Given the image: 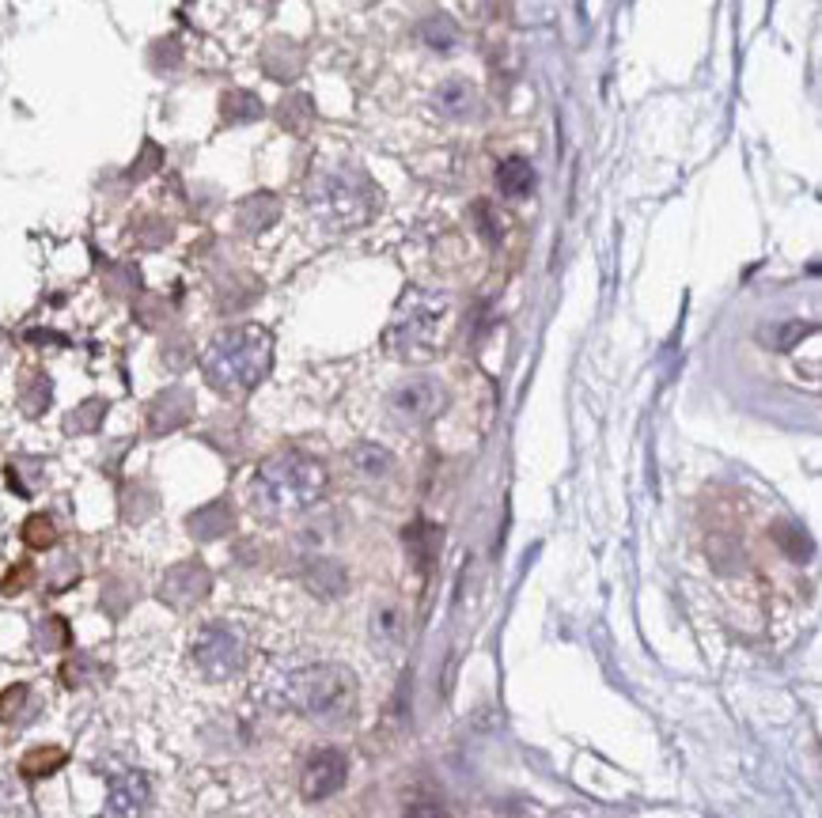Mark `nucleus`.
Returning a JSON list of instances; mask_svg holds the SVG:
<instances>
[{
  "instance_id": "1",
  "label": "nucleus",
  "mask_w": 822,
  "mask_h": 818,
  "mask_svg": "<svg viewBox=\"0 0 822 818\" xmlns=\"http://www.w3.org/2000/svg\"><path fill=\"white\" fill-rule=\"evenodd\" d=\"M269 701L315 723H345L357 712V679L341 663L288 667L269 682Z\"/></svg>"
},
{
  "instance_id": "2",
  "label": "nucleus",
  "mask_w": 822,
  "mask_h": 818,
  "mask_svg": "<svg viewBox=\"0 0 822 818\" xmlns=\"http://www.w3.org/2000/svg\"><path fill=\"white\" fill-rule=\"evenodd\" d=\"M326 493V466L304 451H277L250 477V507L261 520L307 512Z\"/></svg>"
},
{
  "instance_id": "3",
  "label": "nucleus",
  "mask_w": 822,
  "mask_h": 818,
  "mask_svg": "<svg viewBox=\"0 0 822 818\" xmlns=\"http://www.w3.org/2000/svg\"><path fill=\"white\" fill-rule=\"evenodd\" d=\"M269 361H274L269 334L261 326H236V331L212 337V345L201 356V372L212 391L236 398V394L255 391L266 380Z\"/></svg>"
},
{
  "instance_id": "4",
  "label": "nucleus",
  "mask_w": 822,
  "mask_h": 818,
  "mask_svg": "<svg viewBox=\"0 0 822 818\" xmlns=\"http://www.w3.org/2000/svg\"><path fill=\"white\" fill-rule=\"evenodd\" d=\"M376 205V186L360 171H315L311 186H307V209L330 231H349L368 224Z\"/></svg>"
},
{
  "instance_id": "5",
  "label": "nucleus",
  "mask_w": 822,
  "mask_h": 818,
  "mask_svg": "<svg viewBox=\"0 0 822 818\" xmlns=\"http://www.w3.org/2000/svg\"><path fill=\"white\" fill-rule=\"evenodd\" d=\"M447 299L428 288H406L387 326V349L402 361H428L440 345Z\"/></svg>"
},
{
  "instance_id": "6",
  "label": "nucleus",
  "mask_w": 822,
  "mask_h": 818,
  "mask_svg": "<svg viewBox=\"0 0 822 818\" xmlns=\"http://www.w3.org/2000/svg\"><path fill=\"white\" fill-rule=\"evenodd\" d=\"M190 663L201 679L228 682L247 667V641L236 625L228 622H205L190 637Z\"/></svg>"
},
{
  "instance_id": "7",
  "label": "nucleus",
  "mask_w": 822,
  "mask_h": 818,
  "mask_svg": "<svg viewBox=\"0 0 822 818\" xmlns=\"http://www.w3.org/2000/svg\"><path fill=\"white\" fill-rule=\"evenodd\" d=\"M447 406V391L440 380L433 375H414V380H402L387 398V410L395 417L398 428H425Z\"/></svg>"
},
{
  "instance_id": "8",
  "label": "nucleus",
  "mask_w": 822,
  "mask_h": 818,
  "mask_svg": "<svg viewBox=\"0 0 822 818\" xmlns=\"http://www.w3.org/2000/svg\"><path fill=\"white\" fill-rule=\"evenodd\" d=\"M349 780V758L338 747H319L304 758L300 769V796L307 804H323V799L338 796Z\"/></svg>"
},
{
  "instance_id": "9",
  "label": "nucleus",
  "mask_w": 822,
  "mask_h": 818,
  "mask_svg": "<svg viewBox=\"0 0 822 818\" xmlns=\"http://www.w3.org/2000/svg\"><path fill=\"white\" fill-rule=\"evenodd\" d=\"M209 569L201 561H182V565L167 569L164 584H160V599L171 610H190L198 607L205 595H209Z\"/></svg>"
},
{
  "instance_id": "10",
  "label": "nucleus",
  "mask_w": 822,
  "mask_h": 818,
  "mask_svg": "<svg viewBox=\"0 0 822 818\" xmlns=\"http://www.w3.org/2000/svg\"><path fill=\"white\" fill-rule=\"evenodd\" d=\"M152 804V780L141 769H126V773L110 777L107 788V811L115 818H141Z\"/></svg>"
},
{
  "instance_id": "11",
  "label": "nucleus",
  "mask_w": 822,
  "mask_h": 818,
  "mask_svg": "<svg viewBox=\"0 0 822 818\" xmlns=\"http://www.w3.org/2000/svg\"><path fill=\"white\" fill-rule=\"evenodd\" d=\"M345 463H349V470L360 482H387L395 474V455L379 444H357L345 455Z\"/></svg>"
},
{
  "instance_id": "12",
  "label": "nucleus",
  "mask_w": 822,
  "mask_h": 818,
  "mask_svg": "<svg viewBox=\"0 0 822 818\" xmlns=\"http://www.w3.org/2000/svg\"><path fill=\"white\" fill-rule=\"evenodd\" d=\"M402 629H406V618H402L398 603H376V607H372L368 633H372V644H376V648H383V652L398 648L402 644Z\"/></svg>"
},
{
  "instance_id": "13",
  "label": "nucleus",
  "mask_w": 822,
  "mask_h": 818,
  "mask_svg": "<svg viewBox=\"0 0 822 818\" xmlns=\"http://www.w3.org/2000/svg\"><path fill=\"white\" fill-rule=\"evenodd\" d=\"M194 402L186 391H167L160 394V398L152 402V410H148V425H152V432H171L179 428L186 417H190Z\"/></svg>"
},
{
  "instance_id": "14",
  "label": "nucleus",
  "mask_w": 822,
  "mask_h": 818,
  "mask_svg": "<svg viewBox=\"0 0 822 818\" xmlns=\"http://www.w3.org/2000/svg\"><path fill=\"white\" fill-rule=\"evenodd\" d=\"M497 186L504 197H527L535 190V167L527 164L523 156H508L497 167Z\"/></svg>"
},
{
  "instance_id": "15",
  "label": "nucleus",
  "mask_w": 822,
  "mask_h": 818,
  "mask_svg": "<svg viewBox=\"0 0 822 818\" xmlns=\"http://www.w3.org/2000/svg\"><path fill=\"white\" fill-rule=\"evenodd\" d=\"M65 761H69V755H65L61 747H34V750H27V755H23L20 773H23L27 780H42V777L58 773Z\"/></svg>"
},
{
  "instance_id": "16",
  "label": "nucleus",
  "mask_w": 822,
  "mask_h": 818,
  "mask_svg": "<svg viewBox=\"0 0 822 818\" xmlns=\"http://www.w3.org/2000/svg\"><path fill=\"white\" fill-rule=\"evenodd\" d=\"M277 216H281V209H277V201L269 194H258V197H250V201H242V209H239V228L242 231H266L269 224L277 220Z\"/></svg>"
},
{
  "instance_id": "17",
  "label": "nucleus",
  "mask_w": 822,
  "mask_h": 818,
  "mask_svg": "<svg viewBox=\"0 0 822 818\" xmlns=\"http://www.w3.org/2000/svg\"><path fill=\"white\" fill-rule=\"evenodd\" d=\"M190 531L198 534L201 542H209V539H217V534L231 531L228 504H209V507H201V512H194L190 515Z\"/></svg>"
},
{
  "instance_id": "18",
  "label": "nucleus",
  "mask_w": 822,
  "mask_h": 818,
  "mask_svg": "<svg viewBox=\"0 0 822 818\" xmlns=\"http://www.w3.org/2000/svg\"><path fill=\"white\" fill-rule=\"evenodd\" d=\"M307 584L319 591V595L334 599L345 591V569L338 565V561H315L311 572H307Z\"/></svg>"
},
{
  "instance_id": "19",
  "label": "nucleus",
  "mask_w": 822,
  "mask_h": 818,
  "mask_svg": "<svg viewBox=\"0 0 822 818\" xmlns=\"http://www.w3.org/2000/svg\"><path fill=\"white\" fill-rule=\"evenodd\" d=\"M440 110L447 118H466L474 110V91L466 88V80H447L440 88Z\"/></svg>"
},
{
  "instance_id": "20",
  "label": "nucleus",
  "mask_w": 822,
  "mask_h": 818,
  "mask_svg": "<svg viewBox=\"0 0 822 818\" xmlns=\"http://www.w3.org/2000/svg\"><path fill=\"white\" fill-rule=\"evenodd\" d=\"M220 110H224V121H231V126L261 118V102L250 96V91H228V96H224V107Z\"/></svg>"
},
{
  "instance_id": "21",
  "label": "nucleus",
  "mask_w": 822,
  "mask_h": 818,
  "mask_svg": "<svg viewBox=\"0 0 822 818\" xmlns=\"http://www.w3.org/2000/svg\"><path fill=\"white\" fill-rule=\"evenodd\" d=\"M23 542L31 545V550H50V545L58 542V526H53L50 515H31V520L23 523Z\"/></svg>"
},
{
  "instance_id": "22",
  "label": "nucleus",
  "mask_w": 822,
  "mask_h": 818,
  "mask_svg": "<svg viewBox=\"0 0 822 818\" xmlns=\"http://www.w3.org/2000/svg\"><path fill=\"white\" fill-rule=\"evenodd\" d=\"M27 704H31V686H23V682L8 686V690L0 693V720H4V723H16V720H20V712L27 709Z\"/></svg>"
},
{
  "instance_id": "23",
  "label": "nucleus",
  "mask_w": 822,
  "mask_h": 818,
  "mask_svg": "<svg viewBox=\"0 0 822 818\" xmlns=\"http://www.w3.org/2000/svg\"><path fill=\"white\" fill-rule=\"evenodd\" d=\"M422 35L428 39V46H436V50H452L455 46V39H459V31H455V23L452 20H428L425 27H422Z\"/></svg>"
},
{
  "instance_id": "24",
  "label": "nucleus",
  "mask_w": 822,
  "mask_h": 818,
  "mask_svg": "<svg viewBox=\"0 0 822 818\" xmlns=\"http://www.w3.org/2000/svg\"><path fill=\"white\" fill-rule=\"evenodd\" d=\"M402 818H452V815H447V807L436 804V799H414Z\"/></svg>"
},
{
  "instance_id": "25",
  "label": "nucleus",
  "mask_w": 822,
  "mask_h": 818,
  "mask_svg": "<svg viewBox=\"0 0 822 818\" xmlns=\"http://www.w3.org/2000/svg\"><path fill=\"white\" fill-rule=\"evenodd\" d=\"M107 410L102 406V402H88V406H83L80 413H72V421H69V428L72 432H88V428H96L99 425V413Z\"/></svg>"
},
{
  "instance_id": "26",
  "label": "nucleus",
  "mask_w": 822,
  "mask_h": 818,
  "mask_svg": "<svg viewBox=\"0 0 822 818\" xmlns=\"http://www.w3.org/2000/svg\"><path fill=\"white\" fill-rule=\"evenodd\" d=\"M31 576H34L31 565H16V569L4 576V584H0V591H4V595H16V591H23V588H27V580H31Z\"/></svg>"
},
{
  "instance_id": "27",
  "label": "nucleus",
  "mask_w": 822,
  "mask_h": 818,
  "mask_svg": "<svg viewBox=\"0 0 822 818\" xmlns=\"http://www.w3.org/2000/svg\"><path fill=\"white\" fill-rule=\"evenodd\" d=\"M474 216H478V224L485 228V239L497 243L504 228H501V224H493V220H489V201H478V205H474Z\"/></svg>"
}]
</instances>
